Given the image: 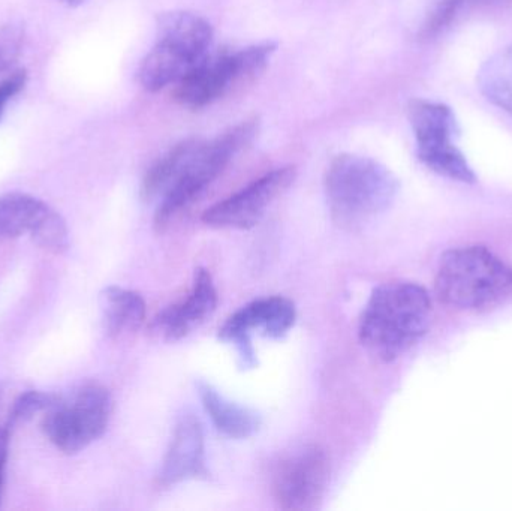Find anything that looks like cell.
I'll return each instance as SVG.
<instances>
[{"instance_id":"obj_1","label":"cell","mask_w":512,"mask_h":511,"mask_svg":"<svg viewBox=\"0 0 512 511\" xmlns=\"http://www.w3.org/2000/svg\"><path fill=\"white\" fill-rule=\"evenodd\" d=\"M432 299L415 282L379 285L364 306L358 326L361 345L376 359L393 362L429 332Z\"/></svg>"},{"instance_id":"obj_2","label":"cell","mask_w":512,"mask_h":511,"mask_svg":"<svg viewBox=\"0 0 512 511\" xmlns=\"http://www.w3.org/2000/svg\"><path fill=\"white\" fill-rule=\"evenodd\" d=\"M324 185L331 218L348 230L387 212L399 194V180L385 165L355 153H342L330 162Z\"/></svg>"},{"instance_id":"obj_3","label":"cell","mask_w":512,"mask_h":511,"mask_svg":"<svg viewBox=\"0 0 512 511\" xmlns=\"http://www.w3.org/2000/svg\"><path fill=\"white\" fill-rule=\"evenodd\" d=\"M435 288L451 308L489 311L512 299V267L484 246H462L441 257Z\"/></svg>"},{"instance_id":"obj_4","label":"cell","mask_w":512,"mask_h":511,"mask_svg":"<svg viewBox=\"0 0 512 511\" xmlns=\"http://www.w3.org/2000/svg\"><path fill=\"white\" fill-rule=\"evenodd\" d=\"M156 29V44L138 68V81L152 93L179 83L209 54L213 41L212 24L194 12H164Z\"/></svg>"},{"instance_id":"obj_5","label":"cell","mask_w":512,"mask_h":511,"mask_svg":"<svg viewBox=\"0 0 512 511\" xmlns=\"http://www.w3.org/2000/svg\"><path fill=\"white\" fill-rule=\"evenodd\" d=\"M258 134V120H245L215 140H198L176 182L162 195L155 213V227L164 231L183 210L188 209L228 167L231 159Z\"/></svg>"},{"instance_id":"obj_6","label":"cell","mask_w":512,"mask_h":511,"mask_svg":"<svg viewBox=\"0 0 512 511\" xmlns=\"http://www.w3.org/2000/svg\"><path fill=\"white\" fill-rule=\"evenodd\" d=\"M276 48V42L265 41L242 50L209 53L176 84L174 99L192 110L207 107L234 84L262 71Z\"/></svg>"},{"instance_id":"obj_7","label":"cell","mask_w":512,"mask_h":511,"mask_svg":"<svg viewBox=\"0 0 512 511\" xmlns=\"http://www.w3.org/2000/svg\"><path fill=\"white\" fill-rule=\"evenodd\" d=\"M408 119L417 141L418 159L433 173L460 183L477 182L456 138L457 122L453 110L441 102L412 99Z\"/></svg>"},{"instance_id":"obj_8","label":"cell","mask_w":512,"mask_h":511,"mask_svg":"<svg viewBox=\"0 0 512 511\" xmlns=\"http://www.w3.org/2000/svg\"><path fill=\"white\" fill-rule=\"evenodd\" d=\"M113 411L110 392L99 384L81 387L69 402L51 405L42 431L60 452L74 455L95 443L107 431Z\"/></svg>"},{"instance_id":"obj_9","label":"cell","mask_w":512,"mask_h":511,"mask_svg":"<svg viewBox=\"0 0 512 511\" xmlns=\"http://www.w3.org/2000/svg\"><path fill=\"white\" fill-rule=\"evenodd\" d=\"M297 320L294 303L285 297L273 296L254 300L234 312L219 329V338L236 347L240 366L254 369L258 365L252 336L280 339L288 335Z\"/></svg>"},{"instance_id":"obj_10","label":"cell","mask_w":512,"mask_h":511,"mask_svg":"<svg viewBox=\"0 0 512 511\" xmlns=\"http://www.w3.org/2000/svg\"><path fill=\"white\" fill-rule=\"evenodd\" d=\"M330 477V461L319 446H307L277 465L274 500L286 511L318 509Z\"/></svg>"},{"instance_id":"obj_11","label":"cell","mask_w":512,"mask_h":511,"mask_svg":"<svg viewBox=\"0 0 512 511\" xmlns=\"http://www.w3.org/2000/svg\"><path fill=\"white\" fill-rule=\"evenodd\" d=\"M294 167L276 168L204 212L203 222L221 230H249L259 224L274 200L294 183Z\"/></svg>"},{"instance_id":"obj_12","label":"cell","mask_w":512,"mask_h":511,"mask_svg":"<svg viewBox=\"0 0 512 511\" xmlns=\"http://www.w3.org/2000/svg\"><path fill=\"white\" fill-rule=\"evenodd\" d=\"M218 306V291L209 270H195L194 284L186 299L156 315L152 330L165 341H180L206 323Z\"/></svg>"},{"instance_id":"obj_13","label":"cell","mask_w":512,"mask_h":511,"mask_svg":"<svg viewBox=\"0 0 512 511\" xmlns=\"http://www.w3.org/2000/svg\"><path fill=\"white\" fill-rule=\"evenodd\" d=\"M206 446L203 428L194 416H185L177 423L167 455L159 471L158 485L171 488L188 480L207 477Z\"/></svg>"},{"instance_id":"obj_14","label":"cell","mask_w":512,"mask_h":511,"mask_svg":"<svg viewBox=\"0 0 512 511\" xmlns=\"http://www.w3.org/2000/svg\"><path fill=\"white\" fill-rule=\"evenodd\" d=\"M197 390L213 425L228 438L248 440L261 428V417L254 410L234 404L207 381H198Z\"/></svg>"},{"instance_id":"obj_15","label":"cell","mask_w":512,"mask_h":511,"mask_svg":"<svg viewBox=\"0 0 512 511\" xmlns=\"http://www.w3.org/2000/svg\"><path fill=\"white\" fill-rule=\"evenodd\" d=\"M101 308L105 330L113 338L137 332L146 320V302L141 294L116 285L102 291Z\"/></svg>"},{"instance_id":"obj_16","label":"cell","mask_w":512,"mask_h":511,"mask_svg":"<svg viewBox=\"0 0 512 511\" xmlns=\"http://www.w3.org/2000/svg\"><path fill=\"white\" fill-rule=\"evenodd\" d=\"M48 209V204L32 195L12 192L0 197V242L32 234Z\"/></svg>"},{"instance_id":"obj_17","label":"cell","mask_w":512,"mask_h":511,"mask_svg":"<svg viewBox=\"0 0 512 511\" xmlns=\"http://www.w3.org/2000/svg\"><path fill=\"white\" fill-rule=\"evenodd\" d=\"M478 86L492 104L512 116V44L481 66Z\"/></svg>"},{"instance_id":"obj_18","label":"cell","mask_w":512,"mask_h":511,"mask_svg":"<svg viewBox=\"0 0 512 511\" xmlns=\"http://www.w3.org/2000/svg\"><path fill=\"white\" fill-rule=\"evenodd\" d=\"M200 138H188L182 143L176 144L173 149L168 150L158 162L152 165L144 176L141 183V197L150 201L153 198L162 197L170 186L176 182L179 174L182 173L186 161L191 156L192 150L197 146Z\"/></svg>"},{"instance_id":"obj_19","label":"cell","mask_w":512,"mask_h":511,"mask_svg":"<svg viewBox=\"0 0 512 511\" xmlns=\"http://www.w3.org/2000/svg\"><path fill=\"white\" fill-rule=\"evenodd\" d=\"M30 237L39 248L53 252V254H62L68 249L69 237L65 219L51 207Z\"/></svg>"},{"instance_id":"obj_20","label":"cell","mask_w":512,"mask_h":511,"mask_svg":"<svg viewBox=\"0 0 512 511\" xmlns=\"http://www.w3.org/2000/svg\"><path fill=\"white\" fill-rule=\"evenodd\" d=\"M56 402L57 398L51 395H45V393H23V395L14 402V405H12L8 420H6V426L12 429L15 425H18V423L27 422V420L32 419L35 414L41 413V411H47L48 408L56 404Z\"/></svg>"},{"instance_id":"obj_21","label":"cell","mask_w":512,"mask_h":511,"mask_svg":"<svg viewBox=\"0 0 512 511\" xmlns=\"http://www.w3.org/2000/svg\"><path fill=\"white\" fill-rule=\"evenodd\" d=\"M465 3L466 0H438L421 29V36L432 39L444 32Z\"/></svg>"},{"instance_id":"obj_22","label":"cell","mask_w":512,"mask_h":511,"mask_svg":"<svg viewBox=\"0 0 512 511\" xmlns=\"http://www.w3.org/2000/svg\"><path fill=\"white\" fill-rule=\"evenodd\" d=\"M24 32L20 24H9L0 30V72L14 65L20 56Z\"/></svg>"},{"instance_id":"obj_23","label":"cell","mask_w":512,"mask_h":511,"mask_svg":"<svg viewBox=\"0 0 512 511\" xmlns=\"http://www.w3.org/2000/svg\"><path fill=\"white\" fill-rule=\"evenodd\" d=\"M26 83V69H18V71L12 72L8 78H5L0 83V119H2L3 113H5L8 102L24 89Z\"/></svg>"},{"instance_id":"obj_24","label":"cell","mask_w":512,"mask_h":511,"mask_svg":"<svg viewBox=\"0 0 512 511\" xmlns=\"http://www.w3.org/2000/svg\"><path fill=\"white\" fill-rule=\"evenodd\" d=\"M9 432L8 426H0V501H2L3 485H5L6 458H8Z\"/></svg>"},{"instance_id":"obj_25","label":"cell","mask_w":512,"mask_h":511,"mask_svg":"<svg viewBox=\"0 0 512 511\" xmlns=\"http://www.w3.org/2000/svg\"><path fill=\"white\" fill-rule=\"evenodd\" d=\"M60 2L65 3L68 6H80L83 5L86 0H60Z\"/></svg>"},{"instance_id":"obj_26","label":"cell","mask_w":512,"mask_h":511,"mask_svg":"<svg viewBox=\"0 0 512 511\" xmlns=\"http://www.w3.org/2000/svg\"><path fill=\"white\" fill-rule=\"evenodd\" d=\"M484 2H493V0H484Z\"/></svg>"}]
</instances>
